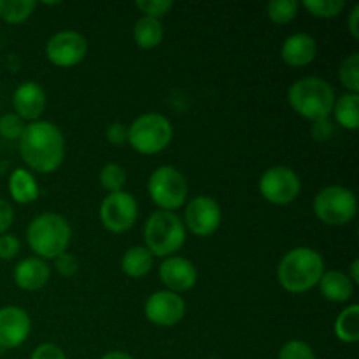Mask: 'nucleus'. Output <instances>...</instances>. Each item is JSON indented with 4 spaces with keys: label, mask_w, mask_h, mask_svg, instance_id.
<instances>
[{
    "label": "nucleus",
    "mask_w": 359,
    "mask_h": 359,
    "mask_svg": "<svg viewBox=\"0 0 359 359\" xmlns=\"http://www.w3.org/2000/svg\"><path fill=\"white\" fill-rule=\"evenodd\" d=\"M88 53V42L84 35L76 30H63L53 35L46 44V56L49 62L62 69L79 65Z\"/></svg>",
    "instance_id": "nucleus-11"
},
{
    "label": "nucleus",
    "mask_w": 359,
    "mask_h": 359,
    "mask_svg": "<svg viewBox=\"0 0 359 359\" xmlns=\"http://www.w3.org/2000/svg\"><path fill=\"white\" fill-rule=\"evenodd\" d=\"M126 170L119 163H107L104 165L100 172V184L105 191L118 193L123 191V186L126 184Z\"/></svg>",
    "instance_id": "nucleus-26"
},
{
    "label": "nucleus",
    "mask_w": 359,
    "mask_h": 359,
    "mask_svg": "<svg viewBox=\"0 0 359 359\" xmlns=\"http://www.w3.org/2000/svg\"><path fill=\"white\" fill-rule=\"evenodd\" d=\"M302 182L290 167H270L259 177V193L273 205H287L300 195Z\"/></svg>",
    "instance_id": "nucleus-9"
},
{
    "label": "nucleus",
    "mask_w": 359,
    "mask_h": 359,
    "mask_svg": "<svg viewBox=\"0 0 359 359\" xmlns=\"http://www.w3.org/2000/svg\"><path fill=\"white\" fill-rule=\"evenodd\" d=\"M135 7L144 16L160 20L165 14L170 13V9L174 7V2L172 0H137Z\"/></svg>",
    "instance_id": "nucleus-31"
},
{
    "label": "nucleus",
    "mask_w": 359,
    "mask_h": 359,
    "mask_svg": "<svg viewBox=\"0 0 359 359\" xmlns=\"http://www.w3.org/2000/svg\"><path fill=\"white\" fill-rule=\"evenodd\" d=\"M323 273L325 259L316 249L294 248L280 259L277 279L287 293L300 294L318 286Z\"/></svg>",
    "instance_id": "nucleus-2"
},
{
    "label": "nucleus",
    "mask_w": 359,
    "mask_h": 359,
    "mask_svg": "<svg viewBox=\"0 0 359 359\" xmlns=\"http://www.w3.org/2000/svg\"><path fill=\"white\" fill-rule=\"evenodd\" d=\"M146 249L153 256L168 258L184 245L186 226L181 217L168 210H156L144 226Z\"/></svg>",
    "instance_id": "nucleus-5"
},
{
    "label": "nucleus",
    "mask_w": 359,
    "mask_h": 359,
    "mask_svg": "<svg viewBox=\"0 0 359 359\" xmlns=\"http://www.w3.org/2000/svg\"><path fill=\"white\" fill-rule=\"evenodd\" d=\"M9 193L14 202L32 203L39 196V186L35 177L25 168H16L9 177Z\"/></svg>",
    "instance_id": "nucleus-21"
},
{
    "label": "nucleus",
    "mask_w": 359,
    "mask_h": 359,
    "mask_svg": "<svg viewBox=\"0 0 359 359\" xmlns=\"http://www.w3.org/2000/svg\"><path fill=\"white\" fill-rule=\"evenodd\" d=\"M144 314L153 325L170 328L182 321L186 314V304L181 294L172 291H156L147 298Z\"/></svg>",
    "instance_id": "nucleus-13"
},
{
    "label": "nucleus",
    "mask_w": 359,
    "mask_h": 359,
    "mask_svg": "<svg viewBox=\"0 0 359 359\" xmlns=\"http://www.w3.org/2000/svg\"><path fill=\"white\" fill-rule=\"evenodd\" d=\"M100 359H135V358L130 356V354L126 353H121V351H112V353L104 354Z\"/></svg>",
    "instance_id": "nucleus-40"
},
{
    "label": "nucleus",
    "mask_w": 359,
    "mask_h": 359,
    "mask_svg": "<svg viewBox=\"0 0 359 359\" xmlns=\"http://www.w3.org/2000/svg\"><path fill=\"white\" fill-rule=\"evenodd\" d=\"M335 335L340 342L356 344L359 340V305H349L335 321Z\"/></svg>",
    "instance_id": "nucleus-24"
},
{
    "label": "nucleus",
    "mask_w": 359,
    "mask_h": 359,
    "mask_svg": "<svg viewBox=\"0 0 359 359\" xmlns=\"http://www.w3.org/2000/svg\"><path fill=\"white\" fill-rule=\"evenodd\" d=\"M20 252V241L14 235H0V259H13Z\"/></svg>",
    "instance_id": "nucleus-35"
},
{
    "label": "nucleus",
    "mask_w": 359,
    "mask_h": 359,
    "mask_svg": "<svg viewBox=\"0 0 359 359\" xmlns=\"http://www.w3.org/2000/svg\"><path fill=\"white\" fill-rule=\"evenodd\" d=\"M221 217L223 214H221L219 203L212 196L200 195L186 205L184 226L196 237H209L217 231Z\"/></svg>",
    "instance_id": "nucleus-12"
},
{
    "label": "nucleus",
    "mask_w": 359,
    "mask_h": 359,
    "mask_svg": "<svg viewBox=\"0 0 359 359\" xmlns=\"http://www.w3.org/2000/svg\"><path fill=\"white\" fill-rule=\"evenodd\" d=\"M46 104H48L46 91L35 81H27V83L20 84L13 95L14 111L23 121L25 119L35 121L41 118L42 112L46 111Z\"/></svg>",
    "instance_id": "nucleus-16"
},
{
    "label": "nucleus",
    "mask_w": 359,
    "mask_h": 359,
    "mask_svg": "<svg viewBox=\"0 0 359 359\" xmlns=\"http://www.w3.org/2000/svg\"><path fill=\"white\" fill-rule=\"evenodd\" d=\"M333 114L337 123L346 130H358L359 126V95L346 93L335 100L333 105Z\"/></svg>",
    "instance_id": "nucleus-23"
},
{
    "label": "nucleus",
    "mask_w": 359,
    "mask_h": 359,
    "mask_svg": "<svg viewBox=\"0 0 359 359\" xmlns=\"http://www.w3.org/2000/svg\"><path fill=\"white\" fill-rule=\"evenodd\" d=\"M314 212L328 226H344L356 217V195L344 186H328L314 198Z\"/></svg>",
    "instance_id": "nucleus-8"
},
{
    "label": "nucleus",
    "mask_w": 359,
    "mask_h": 359,
    "mask_svg": "<svg viewBox=\"0 0 359 359\" xmlns=\"http://www.w3.org/2000/svg\"><path fill=\"white\" fill-rule=\"evenodd\" d=\"M147 191L160 210L174 212L175 209H181L188 198V181L181 170L163 165L151 174Z\"/></svg>",
    "instance_id": "nucleus-7"
},
{
    "label": "nucleus",
    "mask_w": 359,
    "mask_h": 359,
    "mask_svg": "<svg viewBox=\"0 0 359 359\" xmlns=\"http://www.w3.org/2000/svg\"><path fill=\"white\" fill-rule=\"evenodd\" d=\"M291 107L312 123L330 118L335 105V90L321 77H302L287 91Z\"/></svg>",
    "instance_id": "nucleus-3"
},
{
    "label": "nucleus",
    "mask_w": 359,
    "mask_h": 359,
    "mask_svg": "<svg viewBox=\"0 0 359 359\" xmlns=\"http://www.w3.org/2000/svg\"><path fill=\"white\" fill-rule=\"evenodd\" d=\"M51 269L41 258H27L14 269V283L25 291H39L48 284Z\"/></svg>",
    "instance_id": "nucleus-18"
},
{
    "label": "nucleus",
    "mask_w": 359,
    "mask_h": 359,
    "mask_svg": "<svg viewBox=\"0 0 359 359\" xmlns=\"http://www.w3.org/2000/svg\"><path fill=\"white\" fill-rule=\"evenodd\" d=\"M300 4L297 0H273L269 4V18L277 25H286L297 18Z\"/></svg>",
    "instance_id": "nucleus-27"
},
{
    "label": "nucleus",
    "mask_w": 359,
    "mask_h": 359,
    "mask_svg": "<svg viewBox=\"0 0 359 359\" xmlns=\"http://www.w3.org/2000/svg\"><path fill=\"white\" fill-rule=\"evenodd\" d=\"M304 7L316 18H337L346 7V0H305Z\"/></svg>",
    "instance_id": "nucleus-29"
},
{
    "label": "nucleus",
    "mask_w": 359,
    "mask_h": 359,
    "mask_svg": "<svg viewBox=\"0 0 359 359\" xmlns=\"http://www.w3.org/2000/svg\"><path fill=\"white\" fill-rule=\"evenodd\" d=\"M53 262H55L56 272L63 277L76 276L77 270H79V263H77L76 256L70 255V252H62V255L56 256Z\"/></svg>",
    "instance_id": "nucleus-33"
},
{
    "label": "nucleus",
    "mask_w": 359,
    "mask_h": 359,
    "mask_svg": "<svg viewBox=\"0 0 359 359\" xmlns=\"http://www.w3.org/2000/svg\"><path fill=\"white\" fill-rule=\"evenodd\" d=\"M34 0H0V18L9 25H20L34 13Z\"/></svg>",
    "instance_id": "nucleus-25"
},
{
    "label": "nucleus",
    "mask_w": 359,
    "mask_h": 359,
    "mask_svg": "<svg viewBox=\"0 0 359 359\" xmlns=\"http://www.w3.org/2000/svg\"><path fill=\"white\" fill-rule=\"evenodd\" d=\"M280 56L290 67H307L318 56V42L309 34H294L284 41Z\"/></svg>",
    "instance_id": "nucleus-17"
},
{
    "label": "nucleus",
    "mask_w": 359,
    "mask_h": 359,
    "mask_svg": "<svg viewBox=\"0 0 359 359\" xmlns=\"http://www.w3.org/2000/svg\"><path fill=\"white\" fill-rule=\"evenodd\" d=\"M349 279L354 283H359V259H354L353 263H351V276Z\"/></svg>",
    "instance_id": "nucleus-41"
},
{
    "label": "nucleus",
    "mask_w": 359,
    "mask_h": 359,
    "mask_svg": "<svg viewBox=\"0 0 359 359\" xmlns=\"http://www.w3.org/2000/svg\"><path fill=\"white\" fill-rule=\"evenodd\" d=\"M210 359H217V358H210Z\"/></svg>",
    "instance_id": "nucleus-42"
},
{
    "label": "nucleus",
    "mask_w": 359,
    "mask_h": 359,
    "mask_svg": "<svg viewBox=\"0 0 359 359\" xmlns=\"http://www.w3.org/2000/svg\"><path fill=\"white\" fill-rule=\"evenodd\" d=\"M349 32L354 39H359V6L353 7L349 14Z\"/></svg>",
    "instance_id": "nucleus-39"
},
{
    "label": "nucleus",
    "mask_w": 359,
    "mask_h": 359,
    "mask_svg": "<svg viewBox=\"0 0 359 359\" xmlns=\"http://www.w3.org/2000/svg\"><path fill=\"white\" fill-rule=\"evenodd\" d=\"M339 77L340 83L344 84L346 90H349V93H359V55L353 53L351 56H347L342 62L339 69Z\"/></svg>",
    "instance_id": "nucleus-28"
},
{
    "label": "nucleus",
    "mask_w": 359,
    "mask_h": 359,
    "mask_svg": "<svg viewBox=\"0 0 359 359\" xmlns=\"http://www.w3.org/2000/svg\"><path fill=\"white\" fill-rule=\"evenodd\" d=\"M333 123H330V119H319V121H314L312 125V137H314L318 142H326L330 137L333 135Z\"/></svg>",
    "instance_id": "nucleus-37"
},
{
    "label": "nucleus",
    "mask_w": 359,
    "mask_h": 359,
    "mask_svg": "<svg viewBox=\"0 0 359 359\" xmlns=\"http://www.w3.org/2000/svg\"><path fill=\"white\" fill-rule=\"evenodd\" d=\"M30 316L20 307L0 309V349H16L28 339Z\"/></svg>",
    "instance_id": "nucleus-14"
},
{
    "label": "nucleus",
    "mask_w": 359,
    "mask_h": 359,
    "mask_svg": "<svg viewBox=\"0 0 359 359\" xmlns=\"http://www.w3.org/2000/svg\"><path fill=\"white\" fill-rule=\"evenodd\" d=\"M70 238H72V230L69 221L60 214H41L28 224V245L41 259H55L62 252H67Z\"/></svg>",
    "instance_id": "nucleus-4"
},
{
    "label": "nucleus",
    "mask_w": 359,
    "mask_h": 359,
    "mask_svg": "<svg viewBox=\"0 0 359 359\" xmlns=\"http://www.w3.org/2000/svg\"><path fill=\"white\" fill-rule=\"evenodd\" d=\"M160 279L172 293H184L196 284L198 273L189 259L181 256H168L160 265Z\"/></svg>",
    "instance_id": "nucleus-15"
},
{
    "label": "nucleus",
    "mask_w": 359,
    "mask_h": 359,
    "mask_svg": "<svg viewBox=\"0 0 359 359\" xmlns=\"http://www.w3.org/2000/svg\"><path fill=\"white\" fill-rule=\"evenodd\" d=\"M153 269V255L144 245H133L123 255L121 270L132 279H142Z\"/></svg>",
    "instance_id": "nucleus-20"
},
{
    "label": "nucleus",
    "mask_w": 359,
    "mask_h": 359,
    "mask_svg": "<svg viewBox=\"0 0 359 359\" xmlns=\"http://www.w3.org/2000/svg\"><path fill=\"white\" fill-rule=\"evenodd\" d=\"M319 290L328 302L346 304L353 298L354 284L347 273L340 272V270H330V272L323 273L321 280H319Z\"/></svg>",
    "instance_id": "nucleus-19"
},
{
    "label": "nucleus",
    "mask_w": 359,
    "mask_h": 359,
    "mask_svg": "<svg viewBox=\"0 0 359 359\" xmlns=\"http://www.w3.org/2000/svg\"><path fill=\"white\" fill-rule=\"evenodd\" d=\"M135 44L142 49H154L163 41V25L160 20L142 16L133 27Z\"/></svg>",
    "instance_id": "nucleus-22"
},
{
    "label": "nucleus",
    "mask_w": 359,
    "mask_h": 359,
    "mask_svg": "<svg viewBox=\"0 0 359 359\" xmlns=\"http://www.w3.org/2000/svg\"><path fill=\"white\" fill-rule=\"evenodd\" d=\"M105 137L114 146H123V144L128 142V126L119 121L111 123L107 126V130H105Z\"/></svg>",
    "instance_id": "nucleus-34"
},
{
    "label": "nucleus",
    "mask_w": 359,
    "mask_h": 359,
    "mask_svg": "<svg viewBox=\"0 0 359 359\" xmlns=\"http://www.w3.org/2000/svg\"><path fill=\"white\" fill-rule=\"evenodd\" d=\"M174 137L172 123L158 112L139 116L128 126V144L140 154H158Z\"/></svg>",
    "instance_id": "nucleus-6"
},
{
    "label": "nucleus",
    "mask_w": 359,
    "mask_h": 359,
    "mask_svg": "<svg viewBox=\"0 0 359 359\" xmlns=\"http://www.w3.org/2000/svg\"><path fill=\"white\" fill-rule=\"evenodd\" d=\"M279 359H316V354L309 344L302 340H291L283 346Z\"/></svg>",
    "instance_id": "nucleus-32"
},
{
    "label": "nucleus",
    "mask_w": 359,
    "mask_h": 359,
    "mask_svg": "<svg viewBox=\"0 0 359 359\" xmlns=\"http://www.w3.org/2000/svg\"><path fill=\"white\" fill-rule=\"evenodd\" d=\"M25 121L14 112L2 116L0 118V135L7 140H20L25 132Z\"/></svg>",
    "instance_id": "nucleus-30"
},
{
    "label": "nucleus",
    "mask_w": 359,
    "mask_h": 359,
    "mask_svg": "<svg viewBox=\"0 0 359 359\" xmlns=\"http://www.w3.org/2000/svg\"><path fill=\"white\" fill-rule=\"evenodd\" d=\"M30 359H67V356L62 351V347L55 346V344H41L32 353Z\"/></svg>",
    "instance_id": "nucleus-36"
},
{
    "label": "nucleus",
    "mask_w": 359,
    "mask_h": 359,
    "mask_svg": "<svg viewBox=\"0 0 359 359\" xmlns=\"http://www.w3.org/2000/svg\"><path fill=\"white\" fill-rule=\"evenodd\" d=\"M139 216L137 200L130 193H109L100 205V221L105 230L112 233H125L135 224Z\"/></svg>",
    "instance_id": "nucleus-10"
},
{
    "label": "nucleus",
    "mask_w": 359,
    "mask_h": 359,
    "mask_svg": "<svg viewBox=\"0 0 359 359\" xmlns=\"http://www.w3.org/2000/svg\"><path fill=\"white\" fill-rule=\"evenodd\" d=\"M21 158L32 170L51 174L65 158V139L56 125L49 121H34L25 126L20 139Z\"/></svg>",
    "instance_id": "nucleus-1"
},
{
    "label": "nucleus",
    "mask_w": 359,
    "mask_h": 359,
    "mask_svg": "<svg viewBox=\"0 0 359 359\" xmlns=\"http://www.w3.org/2000/svg\"><path fill=\"white\" fill-rule=\"evenodd\" d=\"M14 221V210L9 202L0 198V235L6 233Z\"/></svg>",
    "instance_id": "nucleus-38"
}]
</instances>
